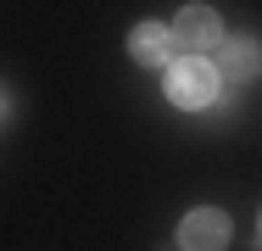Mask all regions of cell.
<instances>
[{
    "label": "cell",
    "mask_w": 262,
    "mask_h": 251,
    "mask_svg": "<svg viewBox=\"0 0 262 251\" xmlns=\"http://www.w3.org/2000/svg\"><path fill=\"white\" fill-rule=\"evenodd\" d=\"M167 100H173V106H207V100H217V67L201 61V56L173 61V73H167Z\"/></svg>",
    "instance_id": "6da1fadb"
},
{
    "label": "cell",
    "mask_w": 262,
    "mask_h": 251,
    "mask_svg": "<svg viewBox=\"0 0 262 251\" xmlns=\"http://www.w3.org/2000/svg\"><path fill=\"white\" fill-rule=\"evenodd\" d=\"M179 246L184 251H223L229 246V218L217 206H195L184 223H179Z\"/></svg>",
    "instance_id": "7a4b0ae2"
},
{
    "label": "cell",
    "mask_w": 262,
    "mask_h": 251,
    "mask_svg": "<svg viewBox=\"0 0 262 251\" xmlns=\"http://www.w3.org/2000/svg\"><path fill=\"white\" fill-rule=\"evenodd\" d=\"M217 11H207V6H184L179 11V23H173V45H184V50H207L217 45Z\"/></svg>",
    "instance_id": "3957f363"
},
{
    "label": "cell",
    "mask_w": 262,
    "mask_h": 251,
    "mask_svg": "<svg viewBox=\"0 0 262 251\" xmlns=\"http://www.w3.org/2000/svg\"><path fill=\"white\" fill-rule=\"evenodd\" d=\"M128 50H134V61H145V67L173 61V28H162V23H140V28L128 34Z\"/></svg>",
    "instance_id": "277c9868"
},
{
    "label": "cell",
    "mask_w": 262,
    "mask_h": 251,
    "mask_svg": "<svg viewBox=\"0 0 262 251\" xmlns=\"http://www.w3.org/2000/svg\"><path fill=\"white\" fill-rule=\"evenodd\" d=\"M217 56H223V73H229L234 84H246V78L262 73V45H257V39H223Z\"/></svg>",
    "instance_id": "5b68a950"
},
{
    "label": "cell",
    "mask_w": 262,
    "mask_h": 251,
    "mask_svg": "<svg viewBox=\"0 0 262 251\" xmlns=\"http://www.w3.org/2000/svg\"><path fill=\"white\" fill-rule=\"evenodd\" d=\"M0 117H6V95H0Z\"/></svg>",
    "instance_id": "8992f818"
}]
</instances>
